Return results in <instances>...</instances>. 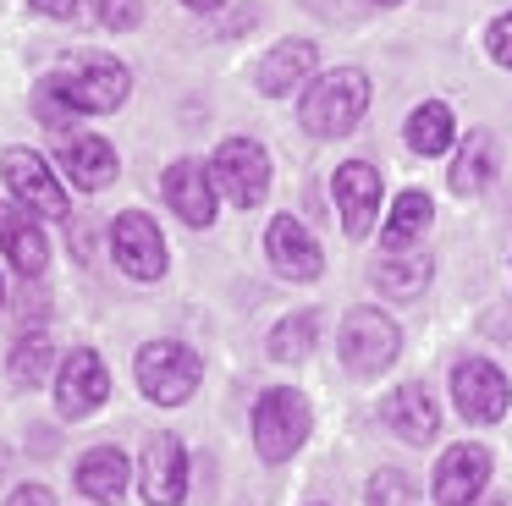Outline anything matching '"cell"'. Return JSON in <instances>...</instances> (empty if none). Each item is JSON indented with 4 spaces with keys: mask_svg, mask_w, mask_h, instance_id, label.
<instances>
[{
    "mask_svg": "<svg viewBox=\"0 0 512 506\" xmlns=\"http://www.w3.org/2000/svg\"><path fill=\"white\" fill-rule=\"evenodd\" d=\"M50 99H56L61 110H78V116H111V110L127 105V94H133V72H127L116 55H72L61 72H50L45 83Z\"/></svg>",
    "mask_w": 512,
    "mask_h": 506,
    "instance_id": "6da1fadb",
    "label": "cell"
},
{
    "mask_svg": "<svg viewBox=\"0 0 512 506\" xmlns=\"http://www.w3.org/2000/svg\"><path fill=\"white\" fill-rule=\"evenodd\" d=\"M369 110V72L364 66H336L325 77H309L298 99V121L309 138H347Z\"/></svg>",
    "mask_w": 512,
    "mask_h": 506,
    "instance_id": "7a4b0ae2",
    "label": "cell"
},
{
    "mask_svg": "<svg viewBox=\"0 0 512 506\" xmlns=\"http://www.w3.org/2000/svg\"><path fill=\"white\" fill-rule=\"evenodd\" d=\"M314 429V407L292 385H270L254 402V451L265 462H292Z\"/></svg>",
    "mask_w": 512,
    "mask_h": 506,
    "instance_id": "3957f363",
    "label": "cell"
},
{
    "mask_svg": "<svg viewBox=\"0 0 512 506\" xmlns=\"http://www.w3.org/2000/svg\"><path fill=\"white\" fill-rule=\"evenodd\" d=\"M336 352H342V369L358 380H380V374L397 363L402 352V330L391 314L380 308H347L342 330H336Z\"/></svg>",
    "mask_w": 512,
    "mask_h": 506,
    "instance_id": "277c9868",
    "label": "cell"
},
{
    "mask_svg": "<svg viewBox=\"0 0 512 506\" xmlns=\"http://www.w3.org/2000/svg\"><path fill=\"white\" fill-rule=\"evenodd\" d=\"M133 380L155 407H182L204 380V358L188 341H149L133 358Z\"/></svg>",
    "mask_w": 512,
    "mask_h": 506,
    "instance_id": "5b68a950",
    "label": "cell"
},
{
    "mask_svg": "<svg viewBox=\"0 0 512 506\" xmlns=\"http://www.w3.org/2000/svg\"><path fill=\"white\" fill-rule=\"evenodd\" d=\"M210 182H215V193H221L226 204H237V209L265 204V193H270L265 143L259 138H226L221 149L210 154Z\"/></svg>",
    "mask_w": 512,
    "mask_h": 506,
    "instance_id": "8992f818",
    "label": "cell"
},
{
    "mask_svg": "<svg viewBox=\"0 0 512 506\" xmlns=\"http://www.w3.org/2000/svg\"><path fill=\"white\" fill-rule=\"evenodd\" d=\"M0 176H6V187L17 193V204L34 209V215H45V220H67L72 215L67 187H61V176L50 171V160L39 149H6L0 154Z\"/></svg>",
    "mask_w": 512,
    "mask_h": 506,
    "instance_id": "52a82bcc",
    "label": "cell"
},
{
    "mask_svg": "<svg viewBox=\"0 0 512 506\" xmlns=\"http://www.w3.org/2000/svg\"><path fill=\"white\" fill-rule=\"evenodd\" d=\"M452 402H457V413H463L468 424H496V418H507V407H512V385L490 358H463L452 369Z\"/></svg>",
    "mask_w": 512,
    "mask_h": 506,
    "instance_id": "ba28073f",
    "label": "cell"
},
{
    "mask_svg": "<svg viewBox=\"0 0 512 506\" xmlns=\"http://www.w3.org/2000/svg\"><path fill=\"white\" fill-rule=\"evenodd\" d=\"M111 253L133 281H160V275H166V259H171L166 237H160V226L144 209H127V215L111 220Z\"/></svg>",
    "mask_w": 512,
    "mask_h": 506,
    "instance_id": "9c48e42d",
    "label": "cell"
},
{
    "mask_svg": "<svg viewBox=\"0 0 512 506\" xmlns=\"http://www.w3.org/2000/svg\"><path fill=\"white\" fill-rule=\"evenodd\" d=\"M105 396H111V374H105L100 352H89V347L67 352V358H61V374H56V407H61V418H72V424H78V418L100 413Z\"/></svg>",
    "mask_w": 512,
    "mask_h": 506,
    "instance_id": "30bf717a",
    "label": "cell"
},
{
    "mask_svg": "<svg viewBox=\"0 0 512 506\" xmlns=\"http://www.w3.org/2000/svg\"><path fill=\"white\" fill-rule=\"evenodd\" d=\"M56 160H61V176H67L72 187H83V193H100V187L116 182V171H122L111 143H105L100 132H83V127H61Z\"/></svg>",
    "mask_w": 512,
    "mask_h": 506,
    "instance_id": "8fae6325",
    "label": "cell"
},
{
    "mask_svg": "<svg viewBox=\"0 0 512 506\" xmlns=\"http://www.w3.org/2000/svg\"><path fill=\"white\" fill-rule=\"evenodd\" d=\"M331 198H336V215H342L347 237H369V231H375V220H380V171L369 160L336 165Z\"/></svg>",
    "mask_w": 512,
    "mask_h": 506,
    "instance_id": "7c38bea8",
    "label": "cell"
},
{
    "mask_svg": "<svg viewBox=\"0 0 512 506\" xmlns=\"http://www.w3.org/2000/svg\"><path fill=\"white\" fill-rule=\"evenodd\" d=\"M485 484H490V451L474 446V440H463V446L441 451L435 479H430V495L441 506H479Z\"/></svg>",
    "mask_w": 512,
    "mask_h": 506,
    "instance_id": "4fadbf2b",
    "label": "cell"
},
{
    "mask_svg": "<svg viewBox=\"0 0 512 506\" xmlns=\"http://www.w3.org/2000/svg\"><path fill=\"white\" fill-rule=\"evenodd\" d=\"M138 484H144L149 506H182V495H188V451H182L177 435H155L144 446Z\"/></svg>",
    "mask_w": 512,
    "mask_h": 506,
    "instance_id": "5bb4252c",
    "label": "cell"
},
{
    "mask_svg": "<svg viewBox=\"0 0 512 506\" xmlns=\"http://www.w3.org/2000/svg\"><path fill=\"white\" fill-rule=\"evenodd\" d=\"M265 253H270V264H276L287 281H314V275L325 270V253H320V242H314V231L303 226L298 215H276L270 220V231H265Z\"/></svg>",
    "mask_w": 512,
    "mask_h": 506,
    "instance_id": "9a60e30c",
    "label": "cell"
},
{
    "mask_svg": "<svg viewBox=\"0 0 512 506\" xmlns=\"http://www.w3.org/2000/svg\"><path fill=\"white\" fill-rule=\"evenodd\" d=\"M160 193H166V204L177 209V220H188V226H215V182H210V165L199 160H171L166 176H160Z\"/></svg>",
    "mask_w": 512,
    "mask_h": 506,
    "instance_id": "2e32d148",
    "label": "cell"
},
{
    "mask_svg": "<svg viewBox=\"0 0 512 506\" xmlns=\"http://www.w3.org/2000/svg\"><path fill=\"white\" fill-rule=\"evenodd\" d=\"M0 248H6V259L17 264L23 281H39L50 264V242H45V226L34 220V209L6 204V198H0Z\"/></svg>",
    "mask_w": 512,
    "mask_h": 506,
    "instance_id": "e0dca14e",
    "label": "cell"
},
{
    "mask_svg": "<svg viewBox=\"0 0 512 506\" xmlns=\"http://www.w3.org/2000/svg\"><path fill=\"white\" fill-rule=\"evenodd\" d=\"M380 424L397 440H408V446H424V440H435V429H441V407H435V396L424 391L419 380H408L380 402Z\"/></svg>",
    "mask_w": 512,
    "mask_h": 506,
    "instance_id": "ac0fdd59",
    "label": "cell"
},
{
    "mask_svg": "<svg viewBox=\"0 0 512 506\" xmlns=\"http://www.w3.org/2000/svg\"><path fill=\"white\" fill-rule=\"evenodd\" d=\"M314 61H320V55H314L309 39H281V44H270V55L254 66V88L270 99L292 94V88H309Z\"/></svg>",
    "mask_w": 512,
    "mask_h": 506,
    "instance_id": "d6986e66",
    "label": "cell"
},
{
    "mask_svg": "<svg viewBox=\"0 0 512 506\" xmlns=\"http://www.w3.org/2000/svg\"><path fill=\"white\" fill-rule=\"evenodd\" d=\"M78 490L100 506H116L127 495V457L122 446H94L78 457Z\"/></svg>",
    "mask_w": 512,
    "mask_h": 506,
    "instance_id": "ffe728a7",
    "label": "cell"
},
{
    "mask_svg": "<svg viewBox=\"0 0 512 506\" xmlns=\"http://www.w3.org/2000/svg\"><path fill=\"white\" fill-rule=\"evenodd\" d=\"M430 275H435V264L424 259V253H391V259H380L375 270H369V286H375L380 297H391V303H413V297H424Z\"/></svg>",
    "mask_w": 512,
    "mask_h": 506,
    "instance_id": "44dd1931",
    "label": "cell"
},
{
    "mask_svg": "<svg viewBox=\"0 0 512 506\" xmlns=\"http://www.w3.org/2000/svg\"><path fill=\"white\" fill-rule=\"evenodd\" d=\"M430 220H435V204H430V193H419V187H408V193H397V204H391V215H386V226H380V242H386L391 253H402V248H413V242L430 231Z\"/></svg>",
    "mask_w": 512,
    "mask_h": 506,
    "instance_id": "7402d4cb",
    "label": "cell"
},
{
    "mask_svg": "<svg viewBox=\"0 0 512 506\" xmlns=\"http://www.w3.org/2000/svg\"><path fill=\"white\" fill-rule=\"evenodd\" d=\"M457 143V121L452 110L441 105V99H424L419 110L408 116V149L424 154V160H435V154H446Z\"/></svg>",
    "mask_w": 512,
    "mask_h": 506,
    "instance_id": "603a6c76",
    "label": "cell"
},
{
    "mask_svg": "<svg viewBox=\"0 0 512 506\" xmlns=\"http://www.w3.org/2000/svg\"><path fill=\"white\" fill-rule=\"evenodd\" d=\"M490 176H496V138L490 132H468V143L452 160V193H485Z\"/></svg>",
    "mask_w": 512,
    "mask_h": 506,
    "instance_id": "cb8c5ba5",
    "label": "cell"
},
{
    "mask_svg": "<svg viewBox=\"0 0 512 506\" xmlns=\"http://www.w3.org/2000/svg\"><path fill=\"white\" fill-rule=\"evenodd\" d=\"M50 363H56V347H50V336H45V330H23V336L12 341L6 374H12L17 391H34V385L50 374Z\"/></svg>",
    "mask_w": 512,
    "mask_h": 506,
    "instance_id": "d4e9b609",
    "label": "cell"
},
{
    "mask_svg": "<svg viewBox=\"0 0 512 506\" xmlns=\"http://www.w3.org/2000/svg\"><path fill=\"white\" fill-rule=\"evenodd\" d=\"M314 336H320V308H292V314L270 330V358H281V363L309 358Z\"/></svg>",
    "mask_w": 512,
    "mask_h": 506,
    "instance_id": "484cf974",
    "label": "cell"
},
{
    "mask_svg": "<svg viewBox=\"0 0 512 506\" xmlns=\"http://www.w3.org/2000/svg\"><path fill=\"white\" fill-rule=\"evenodd\" d=\"M369 506H419V490H413L397 468H380L375 479H369Z\"/></svg>",
    "mask_w": 512,
    "mask_h": 506,
    "instance_id": "4316f807",
    "label": "cell"
},
{
    "mask_svg": "<svg viewBox=\"0 0 512 506\" xmlns=\"http://www.w3.org/2000/svg\"><path fill=\"white\" fill-rule=\"evenodd\" d=\"M485 50H490V61H496V66H512V11H507V17H496V22H490Z\"/></svg>",
    "mask_w": 512,
    "mask_h": 506,
    "instance_id": "83f0119b",
    "label": "cell"
},
{
    "mask_svg": "<svg viewBox=\"0 0 512 506\" xmlns=\"http://www.w3.org/2000/svg\"><path fill=\"white\" fill-rule=\"evenodd\" d=\"M100 22H105V28H138V22H144V11H138V0H105Z\"/></svg>",
    "mask_w": 512,
    "mask_h": 506,
    "instance_id": "f1b7e54d",
    "label": "cell"
},
{
    "mask_svg": "<svg viewBox=\"0 0 512 506\" xmlns=\"http://www.w3.org/2000/svg\"><path fill=\"white\" fill-rule=\"evenodd\" d=\"M28 6H34L39 17H56V22H78L83 11H89V0H28Z\"/></svg>",
    "mask_w": 512,
    "mask_h": 506,
    "instance_id": "f546056e",
    "label": "cell"
},
{
    "mask_svg": "<svg viewBox=\"0 0 512 506\" xmlns=\"http://www.w3.org/2000/svg\"><path fill=\"white\" fill-rule=\"evenodd\" d=\"M6 506H56V495H50L45 484H23V490L6 495Z\"/></svg>",
    "mask_w": 512,
    "mask_h": 506,
    "instance_id": "4dcf8cb0",
    "label": "cell"
},
{
    "mask_svg": "<svg viewBox=\"0 0 512 506\" xmlns=\"http://www.w3.org/2000/svg\"><path fill=\"white\" fill-rule=\"evenodd\" d=\"M182 6H188V11H221L226 0H182Z\"/></svg>",
    "mask_w": 512,
    "mask_h": 506,
    "instance_id": "1f68e13d",
    "label": "cell"
},
{
    "mask_svg": "<svg viewBox=\"0 0 512 506\" xmlns=\"http://www.w3.org/2000/svg\"><path fill=\"white\" fill-rule=\"evenodd\" d=\"M0 308H6V281H0Z\"/></svg>",
    "mask_w": 512,
    "mask_h": 506,
    "instance_id": "d6a6232c",
    "label": "cell"
},
{
    "mask_svg": "<svg viewBox=\"0 0 512 506\" xmlns=\"http://www.w3.org/2000/svg\"><path fill=\"white\" fill-rule=\"evenodd\" d=\"M375 6H402V0H375Z\"/></svg>",
    "mask_w": 512,
    "mask_h": 506,
    "instance_id": "836d02e7",
    "label": "cell"
}]
</instances>
